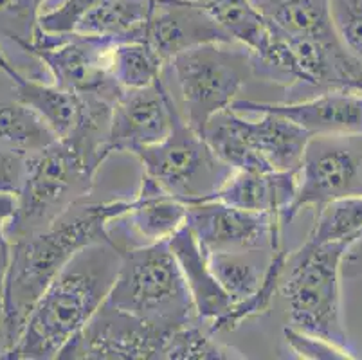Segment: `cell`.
<instances>
[{
  "label": "cell",
  "instance_id": "19",
  "mask_svg": "<svg viewBox=\"0 0 362 360\" xmlns=\"http://www.w3.org/2000/svg\"><path fill=\"white\" fill-rule=\"evenodd\" d=\"M168 243H170L171 252L175 254L184 281L192 294L197 317L206 323H211L229 312L233 301L213 276L207 254L199 245L192 229L187 226L180 227L168 240Z\"/></svg>",
  "mask_w": 362,
  "mask_h": 360
},
{
  "label": "cell",
  "instance_id": "22",
  "mask_svg": "<svg viewBox=\"0 0 362 360\" xmlns=\"http://www.w3.org/2000/svg\"><path fill=\"white\" fill-rule=\"evenodd\" d=\"M271 254L272 250L215 252L207 254V262L218 285L235 305L258 292L271 262Z\"/></svg>",
  "mask_w": 362,
  "mask_h": 360
},
{
  "label": "cell",
  "instance_id": "20",
  "mask_svg": "<svg viewBox=\"0 0 362 360\" xmlns=\"http://www.w3.org/2000/svg\"><path fill=\"white\" fill-rule=\"evenodd\" d=\"M259 15L292 38L341 45L332 22L330 0H251Z\"/></svg>",
  "mask_w": 362,
  "mask_h": 360
},
{
  "label": "cell",
  "instance_id": "28",
  "mask_svg": "<svg viewBox=\"0 0 362 360\" xmlns=\"http://www.w3.org/2000/svg\"><path fill=\"white\" fill-rule=\"evenodd\" d=\"M330 13L341 45L362 65V0H330Z\"/></svg>",
  "mask_w": 362,
  "mask_h": 360
},
{
  "label": "cell",
  "instance_id": "34",
  "mask_svg": "<svg viewBox=\"0 0 362 360\" xmlns=\"http://www.w3.org/2000/svg\"><path fill=\"white\" fill-rule=\"evenodd\" d=\"M0 72H4V74L8 76V78L11 79V81H15V79L22 74V72L15 67V64H13L11 59H9L8 56H6V52H4V49H2V45H0Z\"/></svg>",
  "mask_w": 362,
  "mask_h": 360
},
{
  "label": "cell",
  "instance_id": "9",
  "mask_svg": "<svg viewBox=\"0 0 362 360\" xmlns=\"http://www.w3.org/2000/svg\"><path fill=\"white\" fill-rule=\"evenodd\" d=\"M362 194V135H312L298 168L288 220L305 207Z\"/></svg>",
  "mask_w": 362,
  "mask_h": 360
},
{
  "label": "cell",
  "instance_id": "3",
  "mask_svg": "<svg viewBox=\"0 0 362 360\" xmlns=\"http://www.w3.org/2000/svg\"><path fill=\"white\" fill-rule=\"evenodd\" d=\"M107 143L94 139H56L28 155L16 211L4 234L8 240L51 226L67 209L87 200L101 164L110 155Z\"/></svg>",
  "mask_w": 362,
  "mask_h": 360
},
{
  "label": "cell",
  "instance_id": "18",
  "mask_svg": "<svg viewBox=\"0 0 362 360\" xmlns=\"http://www.w3.org/2000/svg\"><path fill=\"white\" fill-rule=\"evenodd\" d=\"M296 190H298V170L271 171V173L235 170L209 200L252 211V213L272 214L285 226L291 222L288 209L296 197Z\"/></svg>",
  "mask_w": 362,
  "mask_h": 360
},
{
  "label": "cell",
  "instance_id": "4",
  "mask_svg": "<svg viewBox=\"0 0 362 360\" xmlns=\"http://www.w3.org/2000/svg\"><path fill=\"white\" fill-rule=\"evenodd\" d=\"M346 247L339 243L305 242L288 252L278 290L287 303L292 328L335 346L350 359L355 349L348 341L341 310V260Z\"/></svg>",
  "mask_w": 362,
  "mask_h": 360
},
{
  "label": "cell",
  "instance_id": "25",
  "mask_svg": "<svg viewBox=\"0 0 362 360\" xmlns=\"http://www.w3.org/2000/svg\"><path fill=\"white\" fill-rule=\"evenodd\" d=\"M362 238V194L335 198L317 207L308 242L348 247Z\"/></svg>",
  "mask_w": 362,
  "mask_h": 360
},
{
  "label": "cell",
  "instance_id": "31",
  "mask_svg": "<svg viewBox=\"0 0 362 360\" xmlns=\"http://www.w3.org/2000/svg\"><path fill=\"white\" fill-rule=\"evenodd\" d=\"M342 279H357L362 277V238L355 240L346 247L341 260Z\"/></svg>",
  "mask_w": 362,
  "mask_h": 360
},
{
  "label": "cell",
  "instance_id": "5",
  "mask_svg": "<svg viewBox=\"0 0 362 360\" xmlns=\"http://www.w3.org/2000/svg\"><path fill=\"white\" fill-rule=\"evenodd\" d=\"M107 301L170 333L199 319L168 242L121 252L119 270Z\"/></svg>",
  "mask_w": 362,
  "mask_h": 360
},
{
  "label": "cell",
  "instance_id": "24",
  "mask_svg": "<svg viewBox=\"0 0 362 360\" xmlns=\"http://www.w3.org/2000/svg\"><path fill=\"white\" fill-rule=\"evenodd\" d=\"M166 62L144 40L116 42L110 52V76L123 91L150 87L163 78Z\"/></svg>",
  "mask_w": 362,
  "mask_h": 360
},
{
  "label": "cell",
  "instance_id": "21",
  "mask_svg": "<svg viewBox=\"0 0 362 360\" xmlns=\"http://www.w3.org/2000/svg\"><path fill=\"white\" fill-rule=\"evenodd\" d=\"M157 0H98L80 16L74 31L78 35L124 42L143 40Z\"/></svg>",
  "mask_w": 362,
  "mask_h": 360
},
{
  "label": "cell",
  "instance_id": "35",
  "mask_svg": "<svg viewBox=\"0 0 362 360\" xmlns=\"http://www.w3.org/2000/svg\"><path fill=\"white\" fill-rule=\"evenodd\" d=\"M186 2H192V4H197L202 9H206L207 13H211L213 9L220 8V6L231 4V2H236V0H186Z\"/></svg>",
  "mask_w": 362,
  "mask_h": 360
},
{
  "label": "cell",
  "instance_id": "12",
  "mask_svg": "<svg viewBox=\"0 0 362 360\" xmlns=\"http://www.w3.org/2000/svg\"><path fill=\"white\" fill-rule=\"evenodd\" d=\"M16 99L44 119L56 139L100 135L108 139L112 103L96 95H83L40 78L21 74L13 81Z\"/></svg>",
  "mask_w": 362,
  "mask_h": 360
},
{
  "label": "cell",
  "instance_id": "16",
  "mask_svg": "<svg viewBox=\"0 0 362 360\" xmlns=\"http://www.w3.org/2000/svg\"><path fill=\"white\" fill-rule=\"evenodd\" d=\"M143 40L163 56L166 64L187 49L235 42L206 9L186 0H157Z\"/></svg>",
  "mask_w": 362,
  "mask_h": 360
},
{
  "label": "cell",
  "instance_id": "17",
  "mask_svg": "<svg viewBox=\"0 0 362 360\" xmlns=\"http://www.w3.org/2000/svg\"><path fill=\"white\" fill-rule=\"evenodd\" d=\"M236 112V110H235ZM238 114V127L247 148L258 161L262 171H294L312 135L291 119L269 112Z\"/></svg>",
  "mask_w": 362,
  "mask_h": 360
},
{
  "label": "cell",
  "instance_id": "26",
  "mask_svg": "<svg viewBox=\"0 0 362 360\" xmlns=\"http://www.w3.org/2000/svg\"><path fill=\"white\" fill-rule=\"evenodd\" d=\"M206 321L197 319L168 335L163 360H243L236 348L216 341Z\"/></svg>",
  "mask_w": 362,
  "mask_h": 360
},
{
  "label": "cell",
  "instance_id": "27",
  "mask_svg": "<svg viewBox=\"0 0 362 360\" xmlns=\"http://www.w3.org/2000/svg\"><path fill=\"white\" fill-rule=\"evenodd\" d=\"M44 2L45 0H0V40L16 45L18 51L31 56Z\"/></svg>",
  "mask_w": 362,
  "mask_h": 360
},
{
  "label": "cell",
  "instance_id": "32",
  "mask_svg": "<svg viewBox=\"0 0 362 360\" xmlns=\"http://www.w3.org/2000/svg\"><path fill=\"white\" fill-rule=\"evenodd\" d=\"M9 352H11V341H9L8 325H6L4 303L0 296V359H9Z\"/></svg>",
  "mask_w": 362,
  "mask_h": 360
},
{
  "label": "cell",
  "instance_id": "10",
  "mask_svg": "<svg viewBox=\"0 0 362 360\" xmlns=\"http://www.w3.org/2000/svg\"><path fill=\"white\" fill-rule=\"evenodd\" d=\"M170 332L105 301L62 349V360H163Z\"/></svg>",
  "mask_w": 362,
  "mask_h": 360
},
{
  "label": "cell",
  "instance_id": "29",
  "mask_svg": "<svg viewBox=\"0 0 362 360\" xmlns=\"http://www.w3.org/2000/svg\"><path fill=\"white\" fill-rule=\"evenodd\" d=\"M285 335V342L288 348L299 356V359H314V360H332V359H350L344 352H341L335 346L328 344V342L321 341L317 337L307 335V333L299 332V330L285 328L283 332Z\"/></svg>",
  "mask_w": 362,
  "mask_h": 360
},
{
  "label": "cell",
  "instance_id": "8",
  "mask_svg": "<svg viewBox=\"0 0 362 360\" xmlns=\"http://www.w3.org/2000/svg\"><path fill=\"white\" fill-rule=\"evenodd\" d=\"M114 40L78 33L52 35L36 28L31 56L49 72L52 83L114 105L123 88L110 76Z\"/></svg>",
  "mask_w": 362,
  "mask_h": 360
},
{
  "label": "cell",
  "instance_id": "11",
  "mask_svg": "<svg viewBox=\"0 0 362 360\" xmlns=\"http://www.w3.org/2000/svg\"><path fill=\"white\" fill-rule=\"evenodd\" d=\"M186 226L206 254L274 250L281 247L283 223L278 218L215 200L189 204Z\"/></svg>",
  "mask_w": 362,
  "mask_h": 360
},
{
  "label": "cell",
  "instance_id": "30",
  "mask_svg": "<svg viewBox=\"0 0 362 360\" xmlns=\"http://www.w3.org/2000/svg\"><path fill=\"white\" fill-rule=\"evenodd\" d=\"M28 155L15 153L0 148V191L16 194L22 186Z\"/></svg>",
  "mask_w": 362,
  "mask_h": 360
},
{
  "label": "cell",
  "instance_id": "15",
  "mask_svg": "<svg viewBox=\"0 0 362 360\" xmlns=\"http://www.w3.org/2000/svg\"><path fill=\"white\" fill-rule=\"evenodd\" d=\"M233 110L243 114L269 112L291 119L310 135H362V92L330 91L292 103H263L235 99Z\"/></svg>",
  "mask_w": 362,
  "mask_h": 360
},
{
  "label": "cell",
  "instance_id": "13",
  "mask_svg": "<svg viewBox=\"0 0 362 360\" xmlns=\"http://www.w3.org/2000/svg\"><path fill=\"white\" fill-rule=\"evenodd\" d=\"M187 204L171 197L143 173L139 191L127 209L108 220L107 240L119 252L168 242L186 226Z\"/></svg>",
  "mask_w": 362,
  "mask_h": 360
},
{
  "label": "cell",
  "instance_id": "33",
  "mask_svg": "<svg viewBox=\"0 0 362 360\" xmlns=\"http://www.w3.org/2000/svg\"><path fill=\"white\" fill-rule=\"evenodd\" d=\"M8 265H9V240L6 238L4 231H0V294H2V286H4Z\"/></svg>",
  "mask_w": 362,
  "mask_h": 360
},
{
  "label": "cell",
  "instance_id": "23",
  "mask_svg": "<svg viewBox=\"0 0 362 360\" xmlns=\"http://www.w3.org/2000/svg\"><path fill=\"white\" fill-rule=\"evenodd\" d=\"M56 137L44 119L21 99H0V148L21 155L44 150Z\"/></svg>",
  "mask_w": 362,
  "mask_h": 360
},
{
  "label": "cell",
  "instance_id": "6",
  "mask_svg": "<svg viewBox=\"0 0 362 360\" xmlns=\"http://www.w3.org/2000/svg\"><path fill=\"white\" fill-rule=\"evenodd\" d=\"M164 72L175 81L179 99L173 98L186 123L199 134L213 115L231 107L255 76L251 51L238 42L187 49L173 56Z\"/></svg>",
  "mask_w": 362,
  "mask_h": 360
},
{
  "label": "cell",
  "instance_id": "14",
  "mask_svg": "<svg viewBox=\"0 0 362 360\" xmlns=\"http://www.w3.org/2000/svg\"><path fill=\"white\" fill-rule=\"evenodd\" d=\"M175 105L164 76L150 87L121 92L112 105L108 128L110 151L134 155L141 148L160 143L171 130Z\"/></svg>",
  "mask_w": 362,
  "mask_h": 360
},
{
  "label": "cell",
  "instance_id": "1",
  "mask_svg": "<svg viewBox=\"0 0 362 360\" xmlns=\"http://www.w3.org/2000/svg\"><path fill=\"white\" fill-rule=\"evenodd\" d=\"M128 204L130 198L108 202H88L87 198L65 211L45 229L9 240V265L0 296L11 349L29 313L52 279L76 252L90 243L107 240L108 220L123 213Z\"/></svg>",
  "mask_w": 362,
  "mask_h": 360
},
{
  "label": "cell",
  "instance_id": "2",
  "mask_svg": "<svg viewBox=\"0 0 362 360\" xmlns=\"http://www.w3.org/2000/svg\"><path fill=\"white\" fill-rule=\"evenodd\" d=\"M119 265L121 252L108 240L76 252L29 313L9 359H58L107 301Z\"/></svg>",
  "mask_w": 362,
  "mask_h": 360
},
{
  "label": "cell",
  "instance_id": "7",
  "mask_svg": "<svg viewBox=\"0 0 362 360\" xmlns=\"http://www.w3.org/2000/svg\"><path fill=\"white\" fill-rule=\"evenodd\" d=\"M177 103V101H175ZM143 173L184 204L209 200L233 175V168L213 151L202 134L186 123L179 105L166 139L134 153Z\"/></svg>",
  "mask_w": 362,
  "mask_h": 360
}]
</instances>
